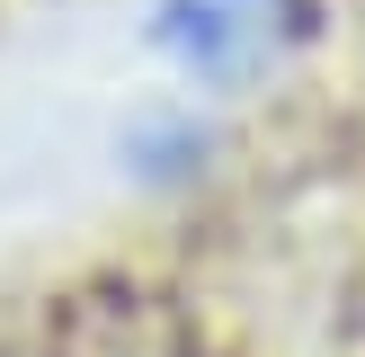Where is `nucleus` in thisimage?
Masks as SVG:
<instances>
[{
	"instance_id": "1",
	"label": "nucleus",
	"mask_w": 365,
	"mask_h": 357,
	"mask_svg": "<svg viewBox=\"0 0 365 357\" xmlns=\"http://www.w3.org/2000/svg\"><path fill=\"white\" fill-rule=\"evenodd\" d=\"M294 27H303V0H160V45L196 63L205 81L267 63Z\"/></svg>"
}]
</instances>
